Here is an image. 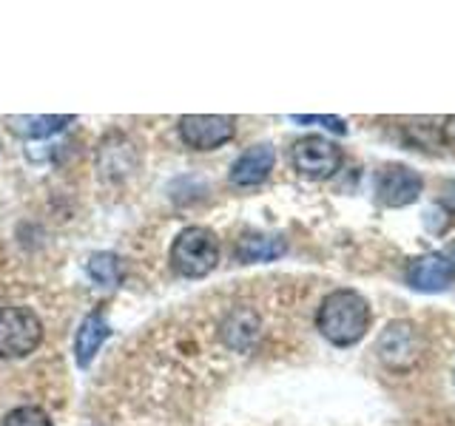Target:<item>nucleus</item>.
Here are the masks:
<instances>
[{
    "label": "nucleus",
    "mask_w": 455,
    "mask_h": 426,
    "mask_svg": "<svg viewBox=\"0 0 455 426\" xmlns=\"http://www.w3.org/2000/svg\"><path fill=\"white\" fill-rule=\"evenodd\" d=\"M373 310L367 298L355 290H333L324 296L316 312L319 333L331 341L333 347H353L367 335Z\"/></svg>",
    "instance_id": "f257e3e1"
},
{
    "label": "nucleus",
    "mask_w": 455,
    "mask_h": 426,
    "mask_svg": "<svg viewBox=\"0 0 455 426\" xmlns=\"http://www.w3.org/2000/svg\"><path fill=\"white\" fill-rule=\"evenodd\" d=\"M220 239L211 227L203 225H191L185 231L177 233L174 245H171V267L174 273H180L182 279H205L208 273H213L220 264Z\"/></svg>",
    "instance_id": "f03ea898"
},
{
    "label": "nucleus",
    "mask_w": 455,
    "mask_h": 426,
    "mask_svg": "<svg viewBox=\"0 0 455 426\" xmlns=\"http://www.w3.org/2000/svg\"><path fill=\"white\" fill-rule=\"evenodd\" d=\"M43 341V321L32 307H0V359H26Z\"/></svg>",
    "instance_id": "7ed1b4c3"
},
{
    "label": "nucleus",
    "mask_w": 455,
    "mask_h": 426,
    "mask_svg": "<svg viewBox=\"0 0 455 426\" xmlns=\"http://www.w3.org/2000/svg\"><path fill=\"white\" fill-rule=\"evenodd\" d=\"M379 361L393 369V373H410L424 355V338L416 324L410 321H393L381 330L376 341Z\"/></svg>",
    "instance_id": "20e7f679"
},
{
    "label": "nucleus",
    "mask_w": 455,
    "mask_h": 426,
    "mask_svg": "<svg viewBox=\"0 0 455 426\" xmlns=\"http://www.w3.org/2000/svg\"><path fill=\"white\" fill-rule=\"evenodd\" d=\"M177 134L194 151H217L236 137V120L228 114H185Z\"/></svg>",
    "instance_id": "39448f33"
},
{
    "label": "nucleus",
    "mask_w": 455,
    "mask_h": 426,
    "mask_svg": "<svg viewBox=\"0 0 455 426\" xmlns=\"http://www.w3.org/2000/svg\"><path fill=\"white\" fill-rule=\"evenodd\" d=\"M291 162L307 179H331L341 165V148L319 134H310L293 142Z\"/></svg>",
    "instance_id": "423d86ee"
},
{
    "label": "nucleus",
    "mask_w": 455,
    "mask_h": 426,
    "mask_svg": "<svg viewBox=\"0 0 455 426\" xmlns=\"http://www.w3.org/2000/svg\"><path fill=\"white\" fill-rule=\"evenodd\" d=\"M140 168V148L125 131H108L97 146V174L103 182H123Z\"/></svg>",
    "instance_id": "0eeeda50"
},
{
    "label": "nucleus",
    "mask_w": 455,
    "mask_h": 426,
    "mask_svg": "<svg viewBox=\"0 0 455 426\" xmlns=\"http://www.w3.org/2000/svg\"><path fill=\"white\" fill-rule=\"evenodd\" d=\"M424 179L407 165H384L376 174V196L384 208H407L421 196Z\"/></svg>",
    "instance_id": "6e6552de"
},
{
    "label": "nucleus",
    "mask_w": 455,
    "mask_h": 426,
    "mask_svg": "<svg viewBox=\"0 0 455 426\" xmlns=\"http://www.w3.org/2000/svg\"><path fill=\"white\" fill-rule=\"evenodd\" d=\"M455 279V270L444 253H424L407 267V284L421 293H444Z\"/></svg>",
    "instance_id": "1a4fd4ad"
},
{
    "label": "nucleus",
    "mask_w": 455,
    "mask_h": 426,
    "mask_svg": "<svg viewBox=\"0 0 455 426\" xmlns=\"http://www.w3.org/2000/svg\"><path fill=\"white\" fill-rule=\"evenodd\" d=\"M274 165H276L274 146L259 142V146L245 148L234 160V165H231V182L236 185V188H256V185H262L270 177Z\"/></svg>",
    "instance_id": "9d476101"
},
{
    "label": "nucleus",
    "mask_w": 455,
    "mask_h": 426,
    "mask_svg": "<svg viewBox=\"0 0 455 426\" xmlns=\"http://www.w3.org/2000/svg\"><path fill=\"white\" fill-rule=\"evenodd\" d=\"M288 250V241L279 233H242L236 239V248H234V256L236 262L242 264H259V262H274L279 256H284Z\"/></svg>",
    "instance_id": "9b49d317"
},
{
    "label": "nucleus",
    "mask_w": 455,
    "mask_h": 426,
    "mask_svg": "<svg viewBox=\"0 0 455 426\" xmlns=\"http://www.w3.org/2000/svg\"><path fill=\"white\" fill-rule=\"evenodd\" d=\"M108 335H111V330H108V321H106L103 312H100V310L89 312V316L83 319L80 330H77V338H75V359H77V367H89Z\"/></svg>",
    "instance_id": "f8f14e48"
},
{
    "label": "nucleus",
    "mask_w": 455,
    "mask_h": 426,
    "mask_svg": "<svg viewBox=\"0 0 455 426\" xmlns=\"http://www.w3.org/2000/svg\"><path fill=\"white\" fill-rule=\"evenodd\" d=\"M9 122H12V131L23 139H46V137L60 134L66 125L75 122V117H71V114H66V117L49 114V117H12Z\"/></svg>",
    "instance_id": "ddd939ff"
},
{
    "label": "nucleus",
    "mask_w": 455,
    "mask_h": 426,
    "mask_svg": "<svg viewBox=\"0 0 455 426\" xmlns=\"http://www.w3.org/2000/svg\"><path fill=\"white\" fill-rule=\"evenodd\" d=\"M85 270H89V276L97 284H103V288H117L123 281V262L114 253H94L89 264H85Z\"/></svg>",
    "instance_id": "4468645a"
},
{
    "label": "nucleus",
    "mask_w": 455,
    "mask_h": 426,
    "mask_svg": "<svg viewBox=\"0 0 455 426\" xmlns=\"http://www.w3.org/2000/svg\"><path fill=\"white\" fill-rule=\"evenodd\" d=\"M0 426H54V423H52L46 409H40V406H18V409L9 412Z\"/></svg>",
    "instance_id": "2eb2a0df"
},
{
    "label": "nucleus",
    "mask_w": 455,
    "mask_h": 426,
    "mask_svg": "<svg viewBox=\"0 0 455 426\" xmlns=\"http://www.w3.org/2000/svg\"><path fill=\"white\" fill-rule=\"evenodd\" d=\"M293 122H322L324 128H331L336 134H347V122L339 117H293Z\"/></svg>",
    "instance_id": "dca6fc26"
},
{
    "label": "nucleus",
    "mask_w": 455,
    "mask_h": 426,
    "mask_svg": "<svg viewBox=\"0 0 455 426\" xmlns=\"http://www.w3.org/2000/svg\"><path fill=\"white\" fill-rule=\"evenodd\" d=\"M450 264H452V270H455V245H452V262H450Z\"/></svg>",
    "instance_id": "f3484780"
}]
</instances>
